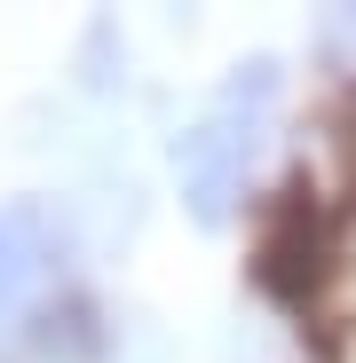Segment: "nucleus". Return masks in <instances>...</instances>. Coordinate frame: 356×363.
Returning a JSON list of instances; mask_svg holds the SVG:
<instances>
[{"instance_id": "2", "label": "nucleus", "mask_w": 356, "mask_h": 363, "mask_svg": "<svg viewBox=\"0 0 356 363\" xmlns=\"http://www.w3.org/2000/svg\"><path fill=\"white\" fill-rule=\"evenodd\" d=\"M55 261H64V221L48 198H9L0 206V324H16L48 292Z\"/></svg>"}, {"instance_id": "1", "label": "nucleus", "mask_w": 356, "mask_h": 363, "mask_svg": "<svg viewBox=\"0 0 356 363\" xmlns=\"http://www.w3.org/2000/svg\"><path fill=\"white\" fill-rule=\"evenodd\" d=\"M269 118H277V64H237L222 79V95L174 135V182H183L198 221H230L237 190H246V174L261 158Z\"/></svg>"}]
</instances>
